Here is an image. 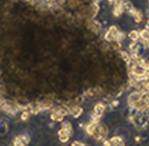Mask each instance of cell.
<instances>
[{
    "instance_id": "22",
    "label": "cell",
    "mask_w": 149,
    "mask_h": 146,
    "mask_svg": "<svg viewBox=\"0 0 149 146\" xmlns=\"http://www.w3.org/2000/svg\"><path fill=\"white\" fill-rule=\"evenodd\" d=\"M147 15H148V16H149V8H148V9H147Z\"/></svg>"
},
{
    "instance_id": "7",
    "label": "cell",
    "mask_w": 149,
    "mask_h": 146,
    "mask_svg": "<svg viewBox=\"0 0 149 146\" xmlns=\"http://www.w3.org/2000/svg\"><path fill=\"white\" fill-rule=\"evenodd\" d=\"M129 14H132L133 16H134V19H135V21L136 22H141V20H142V14H141V12L140 11H137V9H132L130 11V13Z\"/></svg>"
},
{
    "instance_id": "5",
    "label": "cell",
    "mask_w": 149,
    "mask_h": 146,
    "mask_svg": "<svg viewBox=\"0 0 149 146\" xmlns=\"http://www.w3.org/2000/svg\"><path fill=\"white\" fill-rule=\"evenodd\" d=\"M81 112H83V109H81L80 106H78V105H74V106H72V107L70 109V113H71L74 118L79 117V116L81 114Z\"/></svg>"
},
{
    "instance_id": "13",
    "label": "cell",
    "mask_w": 149,
    "mask_h": 146,
    "mask_svg": "<svg viewBox=\"0 0 149 146\" xmlns=\"http://www.w3.org/2000/svg\"><path fill=\"white\" fill-rule=\"evenodd\" d=\"M109 140H111V142H112V146H113V145H115V144L122 142V140H121V138H120V137H113V138H111Z\"/></svg>"
},
{
    "instance_id": "6",
    "label": "cell",
    "mask_w": 149,
    "mask_h": 146,
    "mask_svg": "<svg viewBox=\"0 0 149 146\" xmlns=\"http://www.w3.org/2000/svg\"><path fill=\"white\" fill-rule=\"evenodd\" d=\"M97 125H98V121H95V120H92L91 123H88L87 125H86V132L88 133V134H93V132H94V130H95V127H97Z\"/></svg>"
},
{
    "instance_id": "4",
    "label": "cell",
    "mask_w": 149,
    "mask_h": 146,
    "mask_svg": "<svg viewBox=\"0 0 149 146\" xmlns=\"http://www.w3.org/2000/svg\"><path fill=\"white\" fill-rule=\"evenodd\" d=\"M120 5H121V8H122L123 12H128V13H130V11L133 9V5H132V2L128 1V0H123V1L121 0Z\"/></svg>"
},
{
    "instance_id": "11",
    "label": "cell",
    "mask_w": 149,
    "mask_h": 146,
    "mask_svg": "<svg viewBox=\"0 0 149 146\" xmlns=\"http://www.w3.org/2000/svg\"><path fill=\"white\" fill-rule=\"evenodd\" d=\"M125 33H121V32H119L118 34H116V36H115V41H118V42H121V41H123L125 40Z\"/></svg>"
},
{
    "instance_id": "21",
    "label": "cell",
    "mask_w": 149,
    "mask_h": 146,
    "mask_svg": "<svg viewBox=\"0 0 149 146\" xmlns=\"http://www.w3.org/2000/svg\"><path fill=\"white\" fill-rule=\"evenodd\" d=\"M109 2H116V0H108Z\"/></svg>"
},
{
    "instance_id": "3",
    "label": "cell",
    "mask_w": 149,
    "mask_h": 146,
    "mask_svg": "<svg viewBox=\"0 0 149 146\" xmlns=\"http://www.w3.org/2000/svg\"><path fill=\"white\" fill-rule=\"evenodd\" d=\"M58 137H59V140L62 142H66L69 140V137H70V132L68 130H65L64 127H62L59 131H58Z\"/></svg>"
},
{
    "instance_id": "9",
    "label": "cell",
    "mask_w": 149,
    "mask_h": 146,
    "mask_svg": "<svg viewBox=\"0 0 149 146\" xmlns=\"http://www.w3.org/2000/svg\"><path fill=\"white\" fill-rule=\"evenodd\" d=\"M128 36H129V39L132 40V42H135V41H137V40L140 39V35H139V32H137V30H132V32L128 34Z\"/></svg>"
},
{
    "instance_id": "1",
    "label": "cell",
    "mask_w": 149,
    "mask_h": 146,
    "mask_svg": "<svg viewBox=\"0 0 149 146\" xmlns=\"http://www.w3.org/2000/svg\"><path fill=\"white\" fill-rule=\"evenodd\" d=\"M104 111H105V105H104L102 103H97V104L94 105V110H93V113H92L93 120L98 121V120L101 118Z\"/></svg>"
},
{
    "instance_id": "12",
    "label": "cell",
    "mask_w": 149,
    "mask_h": 146,
    "mask_svg": "<svg viewBox=\"0 0 149 146\" xmlns=\"http://www.w3.org/2000/svg\"><path fill=\"white\" fill-rule=\"evenodd\" d=\"M121 56H122V58L127 62V63H129L130 62V55L128 54V53H126V51H122L121 53Z\"/></svg>"
},
{
    "instance_id": "2",
    "label": "cell",
    "mask_w": 149,
    "mask_h": 146,
    "mask_svg": "<svg viewBox=\"0 0 149 146\" xmlns=\"http://www.w3.org/2000/svg\"><path fill=\"white\" fill-rule=\"evenodd\" d=\"M142 98V92H140V91H134V92H132L129 96H128V103H129V105L132 106L134 103H136L137 100H140Z\"/></svg>"
},
{
    "instance_id": "14",
    "label": "cell",
    "mask_w": 149,
    "mask_h": 146,
    "mask_svg": "<svg viewBox=\"0 0 149 146\" xmlns=\"http://www.w3.org/2000/svg\"><path fill=\"white\" fill-rule=\"evenodd\" d=\"M28 118H29V112H28V111H23L22 114H21V119L24 121V120H27Z\"/></svg>"
},
{
    "instance_id": "19",
    "label": "cell",
    "mask_w": 149,
    "mask_h": 146,
    "mask_svg": "<svg viewBox=\"0 0 149 146\" xmlns=\"http://www.w3.org/2000/svg\"><path fill=\"white\" fill-rule=\"evenodd\" d=\"M113 146H125V145H123V141H122V142H119V144H115V145H113Z\"/></svg>"
},
{
    "instance_id": "10",
    "label": "cell",
    "mask_w": 149,
    "mask_h": 146,
    "mask_svg": "<svg viewBox=\"0 0 149 146\" xmlns=\"http://www.w3.org/2000/svg\"><path fill=\"white\" fill-rule=\"evenodd\" d=\"M105 40L108 41V42H113V41H115V36L109 30H107V33L105 34Z\"/></svg>"
},
{
    "instance_id": "8",
    "label": "cell",
    "mask_w": 149,
    "mask_h": 146,
    "mask_svg": "<svg viewBox=\"0 0 149 146\" xmlns=\"http://www.w3.org/2000/svg\"><path fill=\"white\" fill-rule=\"evenodd\" d=\"M139 35H140L141 41L144 42V41H147V40L149 39V30H148L147 28H146V29H142L141 32H139Z\"/></svg>"
},
{
    "instance_id": "17",
    "label": "cell",
    "mask_w": 149,
    "mask_h": 146,
    "mask_svg": "<svg viewBox=\"0 0 149 146\" xmlns=\"http://www.w3.org/2000/svg\"><path fill=\"white\" fill-rule=\"evenodd\" d=\"M104 146H112L111 140H104Z\"/></svg>"
},
{
    "instance_id": "16",
    "label": "cell",
    "mask_w": 149,
    "mask_h": 146,
    "mask_svg": "<svg viewBox=\"0 0 149 146\" xmlns=\"http://www.w3.org/2000/svg\"><path fill=\"white\" fill-rule=\"evenodd\" d=\"M21 139H22V142H23V144H26V142H29V137H28L27 134H23V135H21Z\"/></svg>"
},
{
    "instance_id": "15",
    "label": "cell",
    "mask_w": 149,
    "mask_h": 146,
    "mask_svg": "<svg viewBox=\"0 0 149 146\" xmlns=\"http://www.w3.org/2000/svg\"><path fill=\"white\" fill-rule=\"evenodd\" d=\"M63 127H64L65 130H68V131L71 133V131H72V126H71L70 123H63Z\"/></svg>"
},
{
    "instance_id": "18",
    "label": "cell",
    "mask_w": 149,
    "mask_h": 146,
    "mask_svg": "<svg viewBox=\"0 0 149 146\" xmlns=\"http://www.w3.org/2000/svg\"><path fill=\"white\" fill-rule=\"evenodd\" d=\"M119 105V100H113L111 102V106H118Z\"/></svg>"
},
{
    "instance_id": "20",
    "label": "cell",
    "mask_w": 149,
    "mask_h": 146,
    "mask_svg": "<svg viewBox=\"0 0 149 146\" xmlns=\"http://www.w3.org/2000/svg\"><path fill=\"white\" fill-rule=\"evenodd\" d=\"M14 146H26V144H23V142H20V144H15Z\"/></svg>"
}]
</instances>
